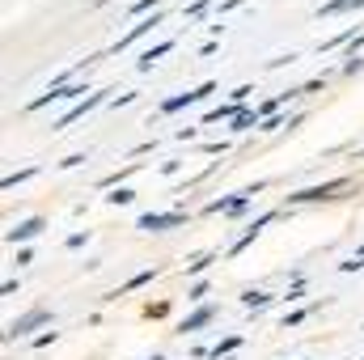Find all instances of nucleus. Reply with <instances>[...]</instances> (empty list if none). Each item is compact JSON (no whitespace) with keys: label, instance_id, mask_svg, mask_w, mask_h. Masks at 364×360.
Returning a JSON list of instances; mask_svg holds the SVG:
<instances>
[{"label":"nucleus","instance_id":"f257e3e1","mask_svg":"<svg viewBox=\"0 0 364 360\" xmlns=\"http://www.w3.org/2000/svg\"><path fill=\"white\" fill-rule=\"evenodd\" d=\"M263 186H267V182H255V186H242V191H233V195H225V199H208V203H203V212L237 216V212H242V208H246V203H250V199H255L259 191H263Z\"/></svg>","mask_w":364,"mask_h":360},{"label":"nucleus","instance_id":"aec40b11","mask_svg":"<svg viewBox=\"0 0 364 360\" xmlns=\"http://www.w3.org/2000/svg\"><path fill=\"white\" fill-rule=\"evenodd\" d=\"M149 360H161V356H149Z\"/></svg>","mask_w":364,"mask_h":360},{"label":"nucleus","instance_id":"423d86ee","mask_svg":"<svg viewBox=\"0 0 364 360\" xmlns=\"http://www.w3.org/2000/svg\"><path fill=\"white\" fill-rule=\"evenodd\" d=\"M102 102H106V90L90 93V97H85V102H77V106H73V110H68V115H64V119H60V123H55V132H64V127H68V123H77V119H85V115H90V110H97V106H102Z\"/></svg>","mask_w":364,"mask_h":360},{"label":"nucleus","instance_id":"6e6552de","mask_svg":"<svg viewBox=\"0 0 364 360\" xmlns=\"http://www.w3.org/2000/svg\"><path fill=\"white\" fill-rule=\"evenodd\" d=\"M272 221H275V212H263L259 221H250V225H246V233H242V238H237V242L229 246V255H242V250H246V246H250V242H255V238L263 233V225H272Z\"/></svg>","mask_w":364,"mask_h":360},{"label":"nucleus","instance_id":"a211bd4d","mask_svg":"<svg viewBox=\"0 0 364 360\" xmlns=\"http://www.w3.org/2000/svg\"><path fill=\"white\" fill-rule=\"evenodd\" d=\"M81 162H85V153H73V157H64V162H60V170H77Z\"/></svg>","mask_w":364,"mask_h":360},{"label":"nucleus","instance_id":"4468645a","mask_svg":"<svg viewBox=\"0 0 364 360\" xmlns=\"http://www.w3.org/2000/svg\"><path fill=\"white\" fill-rule=\"evenodd\" d=\"M212 259H216V255H199V259H191V263H186V275H199V271H208V268H212Z\"/></svg>","mask_w":364,"mask_h":360},{"label":"nucleus","instance_id":"6ab92c4d","mask_svg":"<svg viewBox=\"0 0 364 360\" xmlns=\"http://www.w3.org/2000/svg\"><path fill=\"white\" fill-rule=\"evenodd\" d=\"M157 4H161V0H136V4H132V13H144V9H157Z\"/></svg>","mask_w":364,"mask_h":360},{"label":"nucleus","instance_id":"20e7f679","mask_svg":"<svg viewBox=\"0 0 364 360\" xmlns=\"http://www.w3.org/2000/svg\"><path fill=\"white\" fill-rule=\"evenodd\" d=\"M182 221H186L182 212H144L136 225L149 229V233H166V229H174V225H182Z\"/></svg>","mask_w":364,"mask_h":360},{"label":"nucleus","instance_id":"2eb2a0df","mask_svg":"<svg viewBox=\"0 0 364 360\" xmlns=\"http://www.w3.org/2000/svg\"><path fill=\"white\" fill-rule=\"evenodd\" d=\"M26 179H34V166H30V170H17V174H9V179H4V191H13L17 182H26Z\"/></svg>","mask_w":364,"mask_h":360},{"label":"nucleus","instance_id":"0eeeda50","mask_svg":"<svg viewBox=\"0 0 364 360\" xmlns=\"http://www.w3.org/2000/svg\"><path fill=\"white\" fill-rule=\"evenodd\" d=\"M43 229H47V221H43V216H30V221H17V225H13V229L4 233V238H9V242L17 246V242H30V238H38Z\"/></svg>","mask_w":364,"mask_h":360},{"label":"nucleus","instance_id":"f3484780","mask_svg":"<svg viewBox=\"0 0 364 360\" xmlns=\"http://www.w3.org/2000/svg\"><path fill=\"white\" fill-rule=\"evenodd\" d=\"M106 199H110V203H132V199H136V195H132V191H127V186H119V191H114V195H106Z\"/></svg>","mask_w":364,"mask_h":360},{"label":"nucleus","instance_id":"9b49d317","mask_svg":"<svg viewBox=\"0 0 364 360\" xmlns=\"http://www.w3.org/2000/svg\"><path fill=\"white\" fill-rule=\"evenodd\" d=\"M212 318H216V305H199V309H195V314L178 327V331H199V327H208Z\"/></svg>","mask_w":364,"mask_h":360},{"label":"nucleus","instance_id":"7ed1b4c3","mask_svg":"<svg viewBox=\"0 0 364 360\" xmlns=\"http://www.w3.org/2000/svg\"><path fill=\"white\" fill-rule=\"evenodd\" d=\"M208 93H216V81H203L199 90H186V93H178V97H166V102H161V115H174L182 106H195V102H203Z\"/></svg>","mask_w":364,"mask_h":360},{"label":"nucleus","instance_id":"9d476101","mask_svg":"<svg viewBox=\"0 0 364 360\" xmlns=\"http://www.w3.org/2000/svg\"><path fill=\"white\" fill-rule=\"evenodd\" d=\"M166 51H174V38H166V43H157V47H149V51H144V55L136 60V68H140V73H149V68H153V64H157V60H161Z\"/></svg>","mask_w":364,"mask_h":360},{"label":"nucleus","instance_id":"1a4fd4ad","mask_svg":"<svg viewBox=\"0 0 364 360\" xmlns=\"http://www.w3.org/2000/svg\"><path fill=\"white\" fill-rule=\"evenodd\" d=\"M153 26H161V17H157V13H153V17H144V21H136V26H132V30H127V34H123V38L114 43V51H123V47H132V43H136V38H144V34H149Z\"/></svg>","mask_w":364,"mask_h":360},{"label":"nucleus","instance_id":"39448f33","mask_svg":"<svg viewBox=\"0 0 364 360\" xmlns=\"http://www.w3.org/2000/svg\"><path fill=\"white\" fill-rule=\"evenodd\" d=\"M47 318H51V314H47L43 305H34L30 314H21L17 322H9V331H4V339H21L26 331H34V327H38V322H47Z\"/></svg>","mask_w":364,"mask_h":360},{"label":"nucleus","instance_id":"dca6fc26","mask_svg":"<svg viewBox=\"0 0 364 360\" xmlns=\"http://www.w3.org/2000/svg\"><path fill=\"white\" fill-rule=\"evenodd\" d=\"M203 297H208V280H195L191 292H186V301H203Z\"/></svg>","mask_w":364,"mask_h":360},{"label":"nucleus","instance_id":"ddd939ff","mask_svg":"<svg viewBox=\"0 0 364 360\" xmlns=\"http://www.w3.org/2000/svg\"><path fill=\"white\" fill-rule=\"evenodd\" d=\"M272 301H275L272 292H255V288H246V292H242V305H246V309H267Z\"/></svg>","mask_w":364,"mask_h":360},{"label":"nucleus","instance_id":"f8f14e48","mask_svg":"<svg viewBox=\"0 0 364 360\" xmlns=\"http://www.w3.org/2000/svg\"><path fill=\"white\" fill-rule=\"evenodd\" d=\"M356 9H364V0H331V4L318 9V17H331V13H356Z\"/></svg>","mask_w":364,"mask_h":360},{"label":"nucleus","instance_id":"f03ea898","mask_svg":"<svg viewBox=\"0 0 364 360\" xmlns=\"http://www.w3.org/2000/svg\"><path fill=\"white\" fill-rule=\"evenodd\" d=\"M352 182L348 179H335V182H322V186H305L296 195H288V203H318V199H335V191H348Z\"/></svg>","mask_w":364,"mask_h":360}]
</instances>
